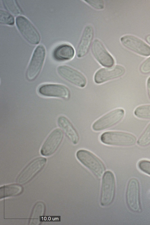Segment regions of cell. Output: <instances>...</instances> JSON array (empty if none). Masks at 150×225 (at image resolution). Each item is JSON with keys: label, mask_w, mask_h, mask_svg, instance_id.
<instances>
[{"label": "cell", "mask_w": 150, "mask_h": 225, "mask_svg": "<svg viewBox=\"0 0 150 225\" xmlns=\"http://www.w3.org/2000/svg\"><path fill=\"white\" fill-rule=\"evenodd\" d=\"M38 92L40 95L44 96L64 99L68 98L70 94L69 90L67 87L59 84H43L40 87Z\"/></svg>", "instance_id": "obj_12"}, {"label": "cell", "mask_w": 150, "mask_h": 225, "mask_svg": "<svg viewBox=\"0 0 150 225\" xmlns=\"http://www.w3.org/2000/svg\"><path fill=\"white\" fill-rule=\"evenodd\" d=\"M101 142L105 145L120 146H130L136 143L137 139L133 134L119 131L104 132L100 137Z\"/></svg>", "instance_id": "obj_2"}, {"label": "cell", "mask_w": 150, "mask_h": 225, "mask_svg": "<svg viewBox=\"0 0 150 225\" xmlns=\"http://www.w3.org/2000/svg\"><path fill=\"white\" fill-rule=\"evenodd\" d=\"M57 122L72 143L74 144H77L79 141V135L70 120L65 116L61 115L58 117Z\"/></svg>", "instance_id": "obj_16"}, {"label": "cell", "mask_w": 150, "mask_h": 225, "mask_svg": "<svg viewBox=\"0 0 150 225\" xmlns=\"http://www.w3.org/2000/svg\"><path fill=\"white\" fill-rule=\"evenodd\" d=\"M139 70L140 72L144 74L150 73V57L142 64L139 67Z\"/></svg>", "instance_id": "obj_25"}, {"label": "cell", "mask_w": 150, "mask_h": 225, "mask_svg": "<svg viewBox=\"0 0 150 225\" xmlns=\"http://www.w3.org/2000/svg\"><path fill=\"white\" fill-rule=\"evenodd\" d=\"M94 34L93 28L89 25L84 28L76 51L77 57L81 58L88 53L93 38Z\"/></svg>", "instance_id": "obj_15"}, {"label": "cell", "mask_w": 150, "mask_h": 225, "mask_svg": "<svg viewBox=\"0 0 150 225\" xmlns=\"http://www.w3.org/2000/svg\"><path fill=\"white\" fill-rule=\"evenodd\" d=\"M138 166L142 171L150 175V161L146 160H140L138 163Z\"/></svg>", "instance_id": "obj_24"}, {"label": "cell", "mask_w": 150, "mask_h": 225, "mask_svg": "<svg viewBox=\"0 0 150 225\" xmlns=\"http://www.w3.org/2000/svg\"><path fill=\"white\" fill-rule=\"evenodd\" d=\"M146 41L150 45V35H148L146 38Z\"/></svg>", "instance_id": "obj_28"}, {"label": "cell", "mask_w": 150, "mask_h": 225, "mask_svg": "<svg viewBox=\"0 0 150 225\" xmlns=\"http://www.w3.org/2000/svg\"><path fill=\"white\" fill-rule=\"evenodd\" d=\"M135 115L142 119H150V104L145 105L137 107L134 111Z\"/></svg>", "instance_id": "obj_20"}, {"label": "cell", "mask_w": 150, "mask_h": 225, "mask_svg": "<svg viewBox=\"0 0 150 225\" xmlns=\"http://www.w3.org/2000/svg\"><path fill=\"white\" fill-rule=\"evenodd\" d=\"M45 210V204L42 202H37L34 205L30 218L29 224L38 225L40 224Z\"/></svg>", "instance_id": "obj_18"}, {"label": "cell", "mask_w": 150, "mask_h": 225, "mask_svg": "<svg viewBox=\"0 0 150 225\" xmlns=\"http://www.w3.org/2000/svg\"><path fill=\"white\" fill-rule=\"evenodd\" d=\"M23 187L18 184L4 185L0 188V199L17 196L23 191Z\"/></svg>", "instance_id": "obj_19"}, {"label": "cell", "mask_w": 150, "mask_h": 225, "mask_svg": "<svg viewBox=\"0 0 150 225\" xmlns=\"http://www.w3.org/2000/svg\"><path fill=\"white\" fill-rule=\"evenodd\" d=\"M14 22V18L9 12L4 10H0V23H1L12 25Z\"/></svg>", "instance_id": "obj_23"}, {"label": "cell", "mask_w": 150, "mask_h": 225, "mask_svg": "<svg viewBox=\"0 0 150 225\" xmlns=\"http://www.w3.org/2000/svg\"><path fill=\"white\" fill-rule=\"evenodd\" d=\"M137 143L142 147L146 146L150 144V122L139 137Z\"/></svg>", "instance_id": "obj_22"}, {"label": "cell", "mask_w": 150, "mask_h": 225, "mask_svg": "<svg viewBox=\"0 0 150 225\" xmlns=\"http://www.w3.org/2000/svg\"><path fill=\"white\" fill-rule=\"evenodd\" d=\"M45 49L42 45L37 46L34 50L26 71V77L30 81L35 79L42 68L46 55Z\"/></svg>", "instance_id": "obj_5"}, {"label": "cell", "mask_w": 150, "mask_h": 225, "mask_svg": "<svg viewBox=\"0 0 150 225\" xmlns=\"http://www.w3.org/2000/svg\"><path fill=\"white\" fill-rule=\"evenodd\" d=\"M63 137V132L61 129L57 128L54 130L43 144L40 150L41 154L45 156L52 155L59 147Z\"/></svg>", "instance_id": "obj_10"}, {"label": "cell", "mask_w": 150, "mask_h": 225, "mask_svg": "<svg viewBox=\"0 0 150 225\" xmlns=\"http://www.w3.org/2000/svg\"><path fill=\"white\" fill-rule=\"evenodd\" d=\"M116 180L115 175L110 171H105L102 180L100 202L103 207L107 206L113 202L115 196Z\"/></svg>", "instance_id": "obj_3"}, {"label": "cell", "mask_w": 150, "mask_h": 225, "mask_svg": "<svg viewBox=\"0 0 150 225\" xmlns=\"http://www.w3.org/2000/svg\"><path fill=\"white\" fill-rule=\"evenodd\" d=\"M75 53L74 50L71 45L67 44L60 45L54 49L53 52L54 58L59 61H66L72 59Z\"/></svg>", "instance_id": "obj_17"}, {"label": "cell", "mask_w": 150, "mask_h": 225, "mask_svg": "<svg viewBox=\"0 0 150 225\" xmlns=\"http://www.w3.org/2000/svg\"><path fill=\"white\" fill-rule=\"evenodd\" d=\"M58 74L64 79L81 88H83L87 83L86 79L81 72L69 66L62 65L57 68Z\"/></svg>", "instance_id": "obj_11"}, {"label": "cell", "mask_w": 150, "mask_h": 225, "mask_svg": "<svg viewBox=\"0 0 150 225\" xmlns=\"http://www.w3.org/2000/svg\"><path fill=\"white\" fill-rule=\"evenodd\" d=\"M76 157L96 177H101L105 168L102 161L95 154L87 150L80 149L76 152Z\"/></svg>", "instance_id": "obj_1"}, {"label": "cell", "mask_w": 150, "mask_h": 225, "mask_svg": "<svg viewBox=\"0 0 150 225\" xmlns=\"http://www.w3.org/2000/svg\"><path fill=\"white\" fill-rule=\"evenodd\" d=\"M146 87L147 93L150 99V76L148 77L147 80Z\"/></svg>", "instance_id": "obj_27"}, {"label": "cell", "mask_w": 150, "mask_h": 225, "mask_svg": "<svg viewBox=\"0 0 150 225\" xmlns=\"http://www.w3.org/2000/svg\"><path fill=\"white\" fill-rule=\"evenodd\" d=\"M91 51L95 58L103 66L110 67L114 64L113 58L99 40L96 39L93 41Z\"/></svg>", "instance_id": "obj_14"}, {"label": "cell", "mask_w": 150, "mask_h": 225, "mask_svg": "<svg viewBox=\"0 0 150 225\" xmlns=\"http://www.w3.org/2000/svg\"><path fill=\"white\" fill-rule=\"evenodd\" d=\"M2 1L5 7L14 15H17L21 13V8L16 1L4 0Z\"/></svg>", "instance_id": "obj_21"}, {"label": "cell", "mask_w": 150, "mask_h": 225, "mask_svg": "<svg viewBox=\"0 0 150 225\" xmlns=\"http://www.w3.org/2000/svg\"><path fill=\"white\" fill-rule=\"evenodd\" d=\"M85 1L92 7L97 10L102 9L104 7V3L103 0H86Z\"/></svg>", "instance_id": "obj_26"}, {"label": "cell", "mask_w": 150, "mask_h": 225, "mask_svg": "<svg viewBox=\"0 0 150 225\" xmlns=\"http://www.w3.org/2000/svg\"><path fill=\"white\" fill-rule=\"evenodd\" d=\"M16 26L21 34L32 44H38L40 40V34L32 23L27 18L19 16L16 19Z\"/></svg>", "instance_id": "obj_6"}, {"label": "cell", "mask_w": 150, "mask_h": 225, "mask_svg": "<svg viewBox=\"0 0 150 225\" xmlns=\"http://www.w3.org/2000/svg\"><path fill=\"white\" fill-rule=\"evenodd\" d=\"M125 72V68L122 66L117 65L110 68H101L95 74L94 79L97 84H101L106 81L122 76Z\"/></svg>", "instance_id": "obj_13"}, {"label": "cell", "mask_w": 150, "mask_h": 225, "mask_svg": "<svg viewBox=\"0 0 150 225\" xmlns=\"http://www.w3.org/2000/svg\"><path fill=\"white\" fill-rule=\"evenodd\" d=\"M120 41L124 47L138 54L145 57L150 55V47L136 36L126 35L121 38Z\"/></svg>", "instance_id": "obj_8"}, {"label": "cell", "mask_w": 150, "mask_h": 225, "mask_svg": "<svg viewBox=\"0 0 150 225\" xmlns=\"http://www.w3.org/2000/svg\"><path fill=\"white\" fill-rule=\"evenodd\" d=\"M46 162V158L42 157H39L33 160L18 175L17 182L22 184L29 181L43 169Z\"/></svg>", "instance_id": "obj_7"}, {"label": "cell", "mask_w": 150, "mask_h": 225, "mask_svg": "<svg viewBox=\"0 0 150 225\" xmlns=\"http://www.w3.org/2000/svg\"><path fill=\"white\" fill-rule=\"evenodd\" d=\"M125 114V110L122 108L113 110L96 121L92 125V129L94 131L99 132L111 127L120 122Z\"/></svg>", "instance_id": "obj_4"}, {"label": "cell", "mask_w": 150, "mask_h": 225, "mask_svg": "<svg viewBox=\"0 0 150 225\" xmlns=\"http://www.w3.org/2000/svg\"><path fill=\"white\" fill-rule=\"evenodd\" d=\"M126 200L129 208L135 212L141 210L140 198V186L138 180L135 178L131 179L128 183Z\"/></svg>", "instance_id": "obj_9"}]
</instances>
